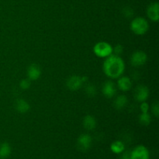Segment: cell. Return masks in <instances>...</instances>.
<instances>
[{
    "mask_svg": "<svg viewBox=\"0 0 159 159\" xmlns=\"http://www.w3.org/2000/svg\"><path fill=\"white\" fill-rule=\"evenodd\" d=\"M125 69V65L120 56L111 54L103 63L104 73L110 79L120 77Z\"/></svg>",
    "mask_w": 159,
    "mask_h": 159,
    "instance_id": "1",
    "label": "cell"
},
{
    "mask_svg": "<svg viewBox=\"0 0 159 159\" xmlns=\"http://www.w3.org/2000/svg\"><path fill=\"white\" fill-rule=\"evenodd\" d=\"M149 25L143 17H137L130 23V30L137 35H143L148 30Z\"/></svg>",
    "mask_w": 159,
    "mask_h": 159,
    "instance_id": "2",
    "label": "cell"
},
{
    "mask_svg": "<svg viewBox=\"0 0 159 159\" xmlns=\"http://www.w3.org/2000/svg\"><path fill=\"white\" fill-rule=\"evenodd\" d=\"M95 54L99 57H107L113 53V48L107 42H99L93 48Z\"/></svg>",
    "mask_w": 159,
    "mask_h": 159,
    "instance_id": "3",
    "label": "cell"
},
{
    "mask_svg": "<svg viewBox=\"0 0 159 159\" xmlns=\"http://www.w3.org/2000/svg\"><path fill=\"white\" fill-rule=\"evenodd\" d=\"M86 81L85 77H81L79 75L71 76L69 79L67 80V87L71 91H76L82 87V84Z\"/></svg>",
    "mask_w": 159,
    "mask_h": 159,
    "instance_id": "4",
    "label": "cell"
},
{
    "mask_svg": "<svg viewBox=\"0 0 159 159\" xmlns=\"http://www.w3.org/2000/svg\"><path fill=\"white\" fill-rule=\"evenodd\" d=\"M147 54L141 51H136L130 57V63L134 67H140L144 65L147 61Z\"/></svg>",
    "mask_w": 159,
    "mask_h": 159,
    "instance_id": "5",
    "label": "cell"
},
{
    "mask_svg": "<svg viewBox=\"0 0 159 159\" xmlns=\"http://www.w3.org/2000/svg\"><path fill=\"white\" fill-rule=\"evenodd\" d=\"M132 159H149V152L145 147L138 146L131 152Z\"/></svg>",
    "mask_w": 159,
    "mask_h": 159,
    "instance_id": "6",
    "label": "cell"
},
{
    "mask_svg": "<svg viewBox=\"0 0 159 159\" xmlns=\"http://www.w3.org/2000/svg\"><path fill=\"white\" fill-rule=\"evenodd\" d=\"M149 96L148 89L144 85H139L134 92V98L138 102H145Z\"/></svg>",
    "mask_w": 159,
    "mask_h": 159,
    "instance_id": "7",
    "label": "cell"
},
{
    "mask_svg": "<svg viewBox=\"0 0 159 159\" xmlns=\"http://www.w3.org/2000/svg\"><path fill=\"white\" fill-rule=\"evenodd\" d=\"M92 138L89 134H82L78 138V148L81 151H87L91 146Z\"/></svg>",
    "mask_w": 159,
    "mask_h": 159,
    "instance_id": "8",
    "label": "cell"
},
{
    "mask_svg": "<svg viewBox=\"0 0 159 159\" xmlns=\"http://www.w3.org/2000/svg\"><path fill=\"white\" fill-rule=\"evenodd\" d=\"M102 94L107 98H112L116 94V88L115 85L112 81H107L104 83L102 89Z\"/></svg>",
    "mask_w": 159,
    "mask_h": 159,
    "instance_id": "9",
    "label": "cell"
},
{
    "mask_svg": "<svg viewBox=\"0 0 159 159\" xmlns=\"http://www.w3.org/2000/svg\"><path fill=\"white\" fill-rule=\"evenodd\" d=\"M41 75V70L37 65L33 64L27 69V77L30 80H37Z\"/></svg>",
    "mask_w": 159,
    "mask_h": 159,
    "instance_id": "10",
    "label": "cell"
},
{
    "mask_svg": "<svg viewBox=\"0 0 159 159\" xmlns=\"http://www.w3.org/2000/svg\"><path fill=\"white\" fill-rule=\"evenodd\" d=\"M158 3L153 2L148 6L147 9V14L148 16L149 19L154 22H157L159 20V14H158Z\"/></svg>",
    "mask_w": 159,
    "mask_h": 159,
    "instance_id": "11",
    "label": "cell"
},
{
    "mask_svg": "<svg viewBox=\"0 0 159 159\" xmlns=\"http://www.w3.org/2000/svg\"><path fill=\"white\" fill-rule=\"evenodd\" d=\"M117 85L121 91L127 92L131 88L132 82L128 77H121L118 79Z\"/></svg>",
    "mask_w": 159,
    "mask_h": 159,
    "instance_id": "12",
    "label": "cell"
},
{
    "mask_svg": "<svg viewBox=\"0 0 159 159\" xmlns=\"http://www.w3.org/2000/svg\"><path fill=\"white\" fill-rule=\"evenodd\" d=\"M30 109L29 103L25 99H20L16 102V110L20 113H27Z\"/></svg>",
    "mask_w": 159,
    "mask_h": 159,
    "instance_id": "13",
    "label": "cell"
},
{
    "mask_svg": "<svg viewBox=\"0 0 159 159\" xmlns=\"http://www.w3.org/2000/svg\"><path fill=\"white\" fill-rule=\"evenodd\" d=\"M96 126V119L91 115H87L83 119V127L87 130H92L95 129Z\"/></svg>",
    "mask_w": 159,
    "mask_h": 159,
    "instance_id": "14",
    "label": "cell"
},
{
    "mask_svg": "<svg viewBox=\"0 0 159 159\" xmlns=\"http://www.w3.org/2000/svg\"><path fill=\"white\" fill-rule=\"evenodd\" d=\"M11 154V147L8 143L4 142L0 144V158L5 159Z\"/></svg>",
    "mask_w": 159,
    "mask_h": 159,
    "instance_id": "15",
    "label": "cell"
},
{
    "mask_svg": "<svg viewBox=\"0 0 159 159\" xmlns=\"http://www.w3.org/2000/svg\"><path fill=\"white\" fill-rule=\"evenodd\" d=\"M127 98L126 96L121 95L119 96L114 101V107L116 110H122L127 106Z\"/></svg>",
    "mask_w": 159,
    "mask_h": 159,
    "instance_id": "16",
    "label": "cell"
},
{
    "mask_svg": "<svg viewBox=\"0 0 159 159\" xmlns=\"http://www.w3.org/2000/svg\"><path fill=\"white\" fill-rule=\"evenodd\" d=\"M110 148H111L112 152H114V153L120 154L121 153V152H124V144L122 141H114L113 143H112L111 146H110Z\"/></svg>",
    "mask_w": 159,
    "mask_h": 159,
    "instance_id": "17",
    "label": "cell"
},
{
    "mask_svg": "<svg viewBox=\"0 0 159 159\" xmlns=\"http://www.w3.org/2000/svg\"><path fill=\"white\" fill-rule=\"evenodd\" d=\"M139 121L143 125H149L152 121V117L148 113H142V114L139 116Z\"/></svg>",
    "mask_w": 159,
    "mask_h": 159,
    "instance_id": "18",
    "label": "cell"
},
{
    "mask_svg": "<svg viewBox=\"0 0 159 159\" xmlns=\"http://www.w3.org/2000/svg\"><path fill=\"white\" fill-rule=\"evenodd\" d=\"M85 92H86L87 95L90 97H93L96 96V88L94 85L93 84H89L85 87Z\"/></svg>",
    "mask_w": 159,
    "mask_h": 159,
    "instance_id": "19",
    "label": "cell"
},
{
    "mask_svg": "<svg viewBox=\"0 0 159 159\" xmlns=\"http://www.w3.org/2000/svg\"><path fill=\"white\" fill-rule=\"evenodd\" d=\"M123 14L126 18H130L134 16V10L130 7L127 6L123 9Z\"/></svg>",
    "mask_w": 159,
    "mask_h": 159,
    "instance_id": "20",
    "label": "cell"
},
{
    "mask_svg": "<svg viewBox=\"0 0 159 159\" xmlns=\"http://www.w3.org/2000/svg\"><path fill=\"white\" fill-rule=\"evenodd\" d=\"M30 86V82L29 79H23V80L20 81V87L21 88V89H28Z\"/></svg>",
    "mask_w": 159,
    "mask_h": 159,
    "instance_id": "21",
    "label": "cell"
},
{
    "mask_svg": "<svg viewBox=\"0 0 159 159\" xmlns=\"http://www.w3.org/2000/svg\"><path fill=\"white\" fill-rule=\"evenodd\" d=\"M123 51H124V48L120 44H117L114 48H113V52L114 53L115 55L120 56L123 53Z\"/></svg>",
    "mask_w": 159,
    "mask_h": 159,
    "instance_id": "22",
    "label": "cell"
},
{
    "mask_svg": "<svg viewBox=\"0 0 159 159\" xmlns=\"http://www.w3.org/2000/svg\"><path fill=\"white\" fill-rule=\"evenodd\" d=\"M152 112L155 116L158 117V115H159V105H158V102H156L152 105Z\"/></svg>",
    "mask_w": 159,
    "mask_h": 159,
    "instance_id": "23",
    "label": "cell"
},
{
    "mask_svg": "<svg viewBox=\"0 0 159 159\" xmlns=\"http://www.w3.org/2000/svg\"><path fill=\"white\" fill-rule=\"evenodd\" d=\"M141 110L142 113H148L149 110L148 104L145 102H142V103L141 104Z\"/></svg>",
    "mask_w": 159,
    "mask_h": 159,
    "instance_id": "24",
    "label": "cell"
},
{
    "mask_svg": "<svg viewBox=\"0 0 159 159\" xmlns=\"http://www.w3.org/2000/svg\"><path fill=\"white\" fill-rule=\"evenodd\" d=\"M121 159H132L131 158V152H127L124 153L121 157Z\"/></svg>",
    "mask_w": 159,
    "mask_h": 159,
    "instance_id": "25",
    "label": "cell"
}]
</instances>
